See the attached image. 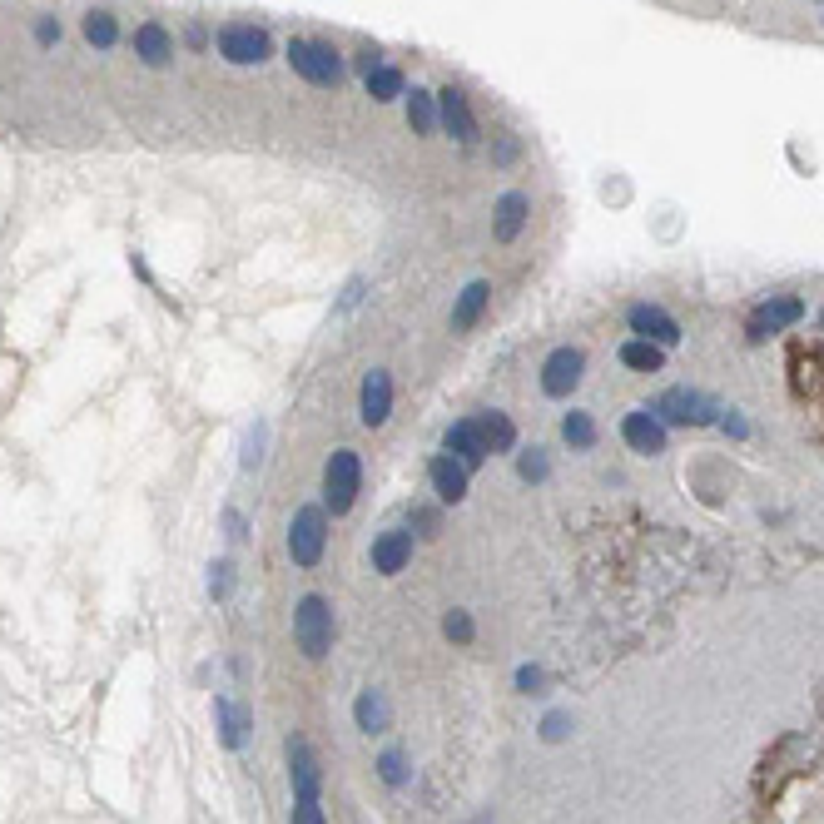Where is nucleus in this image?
<instances>
[{
	"label": "nucleus",
	"instance_id": "obj_24",
	"mask_svg": "<svg viewBox=\"0 0 824 824\" xmlns=\"http://www.w3.org/2000/svg\"><path fill=\"white\" fill-rule=\"evenodd\" d=\"M363 80H368V95H373L378 105H393L398 95H408V80H403L398 65H373Z\"/></svg>",
	"mask_w": 824,
	"mask_h": 824
},
{
	"label": "nucleus",
	"instance_id": "obj_22",
	"mask_svg": "<svg viewBox=\"0 0 824 824\" xmlns=\"http://www.w3.org/2000/svg\"><path fill=\"white\" fill-rule=\"evenodd\" d=\"M477 427H482V437H487V447H492V457L497 452H517V427H512V417L497 408L477 412Z\"/></svg>",
	"mask_w": 824,
	"mask_h": 824
},
{
	"label": "nucleus",
	"instance_id": "obj_18",
	"mask_svg": "<svg viewBox=\"0 0 824 824\" xmlns=\"http://www.w3.org/2000/svg\"><path fill=\"white\" fill-rule=\"evenodd\" d=\"M214 730H219V740H224V750H244L249 745V735H254V715L234 700V695H214Z\"/></svg>",
	"mask_w": 824,
	"mask_h": 824
},
{
	"label": "nucleus",
	"instance_id": "obj_29",
	"mask_svg": "<svg viewBox=\"0 0 824 824\" xmlns=\"http://www.w3.org/2000/svg\"><path fill=\"white\" fill-rule=\"evenodd\" d=\"M551 462H547V447H522L517 452V477L522 482H547Z\"/></svg>",
	"mask_w": 824,
	"mask_h": 824
},
{
	"label": "nucleus",
	"instance_id": "obj_38",
	"mask_svg": "<svg viewBox=\"0 0 824 824\" xmlns=\"http://www.w3.org/2000/svg\"><path fill=\"white\" fill-rule=\"evenodd\" d=\"M492 159H497V164H512V159H517V139H497Z\"/></svg>",
	"mask_w": 824,
	"mask_h": 824
},
{
	"label": "nucleus",
	"instance_id": "obj_21",
	"mask_svg": "<svg viewBox=\"0 0 824 824\" xmlns=\"http://www.w3.org/2000/svg\"><path fill=\"white\" fill-rule=\"evenodd\" d=\"M353 725L363 730V735H383L388 725H393V705H388V695L383 690H358V700H353Z\"/></svg>",
	"mask_w": 824,
	"mask_h": 824
},
{
	"label": "nucleus",
	"instance_id": "obj_12",
	"mask_svg": "<svg viewBox=\"0 0 824 824\" xmlns=\"http://www.w3.org/2000/svg\"><path fill=\"white\" fill-rule=\"evenodd\" d=\"M437 130H447V135L457 139L462 149H472L477 144V115H472V105H467V95L462 90H437Z\"/></svg>",
	"mask_w": 824,
	"mask_h": 824
},
{
	"label": "nucleus",
	"instance_id": "obj_33",
	"mask_svg": "<svg viewBox=\"0 0 824 824\" xmlns=\"http://www.w3.org/2000/svg\"><path fill=\"white\" fill-rule=\"evenodd\" d=\"M288 824H328V815H323V800H293Z\"/></svg>",
	"mask_w": 824,
	"mask_h": 824
},
{
	"label": "nucleus",
	"instance_id": "obj_27",
	"mask_svg": "<svg viewBox=\"0 0 824 824\" xmlns=\"http://www.w3.org/2000/svg\"><path fill=\"white\" fill-rule=\"evenodd\" d=\"M85 40H90L95 50H115V40H120L115 15H110V10H90V15H85Z\"/></svg>",
	"mask_w": 824,
	"mask_h": 824
},
{
	"label": "nucleus",
	"instance_id": "obj_32",
	"mask_svg": "<svg viewBox=\"0 0 824 824\" xmlns=\"http://www.w3.org/2000/svg\"><path fill=\"white\" fill-rule=\"evenodd\" d=\"M229 591H234V561H214V566H209V596L224 601Z\"/></svg>",
	"mask_w": 824,
	"mask_h": 824
},
{
	"label": "nucleus",
	"instance_id": "obj_3",
	"mask_svg": "<svg viewBox=\"0 0 824 824\" xmlns=\"http://www.w3.org/2000/svg\"><path fill=\"white\" fill-rule=\"evenodd\" d=\"M283 60L293 65L298 80L318 85V90H338L343 85V55L328 45V40H288Z\"/></svg>",
	"mask_w": 824,
	"mask_h": 824
},
{
	"label": "nucleus",
	"instance_id": "obj_20",
	"mask_svg": "<svg viewBox=\"0 0 824 824\" xmlns=\"http://www.w3.org/2000/svg\"><path fill=\"white\" fill-rule=\"evenodd\" d=\"M135 55L149 65V70H164L174 60V35L159 25V20H144L135 30Z\"/></svg>",
	"mask_w": 824,
	"mask_h": 824
},
{
	"label": "nucleus",
	"instance_id": "obj_10",
	"mask_svg": "<svg viewBox=\"0 0 824 824\" xmlns=\"http://www.w3.org/2000/svg\"><path fill=\"white\" fill-rule=\"evenodd\" d=\"M427 487L437 492V502H442V507H462V502H467V492H472V472H467L457 457L437 452V457L427 462Z\"/></svg>",
	"mask_w": 824,
	"mask_h": 824
},
{
	"label": "nucleus",
	"instance_id": "obj_35",
	"mask_svg": "<svg viewBox=\"0 0 824 824\" xmlns=\"http://www.w3.org/2000/svg\"><path fill=\"white\" fill-rule=\"evenodd\" d=\"M224 537H229V542H244V537H249V522H244V512H239V507H229V512H224Z\"/></svg>",
	"mask_w": 824,
	"mask_h": 824
},
{
	"label": "nucleus",
	"instance_id": "obj_36",
	"mask_svg": "<svg viewBox=\"0 0 824 824\" xmlns=\"http://www.w3.org/2000/svg\"><path fill=\"white\" fill-rule=\"evenodd\" d=\"M542 681H547V676H542V666H517V690H522V695H537V690H542Z\"/></svg>",
	"mask_w": 824,
	"mask_h": 824
},
{
	"label": "nucleus",
	"instance_id": "obj_30",
	"mask_svg": "<svg viewBox=\"0 0 824 824\" xmlns=\"http://www.w3.org/2000/svg\"><path fill=\"white\" fill-rule=\"evenodd\" d=\"M442 636H447V641H457V646H467V641L477 636L472 611H447V616H442Z\"/></svg>",
	"mask_w": 824,
	"mask_h": 824
},
{
	"label": "nucleus",
	"instance_id": "obj_14",
	"mask_svg": "<svg viewBox=\"0 0 824 824\" xmlns=\"http://www.w3.org/2000/svg\"><path fill=\"white\" fill-rule=\"evenodd\" d=\"M651 412H656L661 422H681V427H705V422H715V408H710L700 393H690V388H671V393H661Z\"/></svg>",
	"mask_w": 824,
	"mask_h": 824
},
{
	"label": "nucleus",
	"instance_id": "obj_34",
	"mask_svg": "<svg viewBox=\"0 0 824 824\" xmlns=\"http://www.w3.org/2000/svg\"><path fill=\"white\" fill-rule=\"evenodd\" d=\"M566 735H571V715H566V710H551L547 720H542V740L556 745V740H566Z\"/></svg>",
	"mask_w": 824,
	"mask_h": 824
},
{
	"label": "nucleus",
	"instance_id": "obj_28",
	"mask_svg": "<svg viewBox=\"0 0 824 824\" xmlns=\"http://www.w3.org/2000/svg\"><path fill=\"white\" fill-rule=\"evenodd\" d=\"M378 780H383L388 790H403V785H408V755H403L398 745H388V750L378 755Z\"/></svg>",
	"mask_w": 824,
	"mask_h": 824
},
{
	"label": "nucleus",
	"instance_id": "obj_11",
	"mask_svg": "<svg viewBox=\"0 0 824 824\" xmlns=\"http://www.w3.org/2000/svg\"><path fill=\"white\" fill-rule=\"evenodd\" d=\"M626 323H631V333L646 338V343H661V348H676V343H681V323H676L661 303H631V308H626Z\"/></svg>",
	"mask_w": 824,
	"mask_h": 824
},
{
	"label": "nucleus",
	"instance_id": "obj_37",
	"mask_svg": "<svg viewBox=\"0 0 824 824\" xmlns=\"http://www.w3.org/2000/svg\"><path fill=\"white\" fill-rule=\"evenodd\" d=\"M35 40H40V45H60V20H55V15H40V20H35Z\"/></svg>",
	"mask_w": 824,
	"mask_h": 824
},
{
	"label": "nucleus",
	"instance_id": "obj_7",
	"mask_svg": "<svg viewBox=\"0 0 824 824\" xmlns=\"http://www.w3.org/2000/svg\"><path fill=\"white\" fill-rule=\"evenodd\" d=\"M288 755V785H293V800H323V770H318V755L303 735H288L283 745Z\"/></svg>",
	"mask_w": 824,
	"mask_h": 824
},
{
	"label": "nucleus",
	"instance_id": "obj_13",
	"mask_svg": "<svg viewBox=\"0 0 824 824\" xmlns=\"http://www.w3.org/2000/svg\"><path fill=\"white\" fill-rule=\"evenodd\" d=\"M800 318H805V303H800L795 293L765 298V303L755 308V318H750V338H755V343H765L770 333H785V328H795Z\"/></svg>",
	"mask_w": 824,
	"mask_h": 824
},
{
	"label": "nucleus",
	"instance_id": "obj_1",
	"mask_svg": "<svg viewBox=\"0 0 824 824\" xmlns=\"http://www.w3.org/2000/svg\"><path fill=\"white\" fill-rule=\"evenodd\" d=\"M358 492H363V457L353 447H333L323 462V507L333 517H348L358 507Z\"/></svg>",
	"mask_w": 824,
	"mask_h": 824
},
{
	"label": "nucleus",
	"instance_id": "obj_17",
	"mask_svg": "<svg viewBox=\"0 0 824 824\" xmlns=\"http://www.w3.org/2000/svg\"><path fill=\"white\" fill-rule=\"evenodd\" d=\"M527 219H532V199H527L522 189H507V194L492 204V239H497V244H517L522 229H527Z\"/></svg>",
	"mask_w": 824,
	"mask_h": 824
},
{
	"label": "nucleus",
	"instance_id": "obj_26",
	"mask_svg": "<svg viewBox=\"0 0 824 824\" xmlns=\"http://www.w3.org/2000/svg\"><path fill=\"white\" fill-rule=\"evenodd\" d=\"M408 125L412 135H437V95L432 90H412L408 95Z\"/></svg>",
	"mask_w": 824,
	"mask_h": 824
},
{
	"label": "nucleus",
	"instance_id": "obj_8",
	"mask_svg": "<svg viewBox=\"0 0 824 824\" xmlns=\"http://www.w3.org/2000/svg\"><path fill=\"white\" fill-rule=\"evenodd\" d=\"M393 417V373L388 368H368L363 383H358V422L363 427H388Z\"/></svg>",
	"mask_w": 824,
	"mask_h": 824
},
{
	"label": "nucleus",
	"instance_id": "obj_4",
	"mask_svg": "<svg viewBox=\"0 0 824 824\" xmlns=\"http://www.w3.org/2000/svg\"><path fill=\"white\" fill-rule=\"evenodd\" d=\"M323 551H328V507L323 502H308L288 522V561L303 566V571H313L323 561Z\"/></svg>",
	"mask_w": 824,
	"mask_h": 824
},
{
	"label": "nucleus",
	"instance_id": "obj_39",
	"mask_svg": "<svg viewBox=\"0 0 824 824\" xmlns=\"http://www.w3.org/2000/svg\"><path fill=\"white\" fill-rule=\"evenodd\" d=\"M412 522L422 527V537H437V512H412Z\"/></svg>",
	"mask_w": 824,
	"mask_h": 824
},
{
	"label": "nucleus",
	"instance_id": "obj_31",
	"mask_svg": "<svg viewBox=\"0 0 824 824\" xmlns=\"http://www.w3.org/2000/svg\"><path fill=\"white\" fill-rule=\"evenodd\" d=\"M264 437H269V422H254V432L244 437V472H254L264 462Z\"/></svg>",
	"mask_w": 824,
	"mask_h": 824
},
{
	"label": "nucleus",
	"instance_id": "obj_19",
	"mask_svg": "<svg viewBox=\"0 0 824 824\" xmlns=\"http://www.w3.org/2000/svg\"><path fill=\"white\" fill-rule=\"evenodd\" d=\"M487 303H492V283H487V278H472V283L457 293V303H452V333H472V328L482 323Z\"/></svg>",
	"mask_w": 824,
	"mask_h": 824
},
{
	"label": "nucleus",
	"instance_id": "obj_6",
	"mask_svg": "<svg viewBox=\"0 0 824 824\" xmlns=\"http://www.w3.org/2000/svg\"><path fill=\"white\" fill-rule=\"evenodd\" d=\"M581 378H586V353L581 348H551L547 363H542V393L556 398V403H566L576 388H581Z\"/></svg>",
	"mask_w": 824,
	"mask_h": 824
},
{
	"label": "nucleus",
	"instance_id": "obj_5",
	"mask_svg": "<svg viewBox=\"0 0 824 824\" xmlns=\"http://www.w3.org/2000/svg\"><path fill=\"white\" fill-rule=\"evenodd\" d=\"M269 30H259V25H249V20H229V25H219V55L229 60V65H264L269 60Z\"/></svg>",
	"mask_w": 824,
	"mask_h": 824
},
{
	"label": "nucleus",
	"instance_id": "obj_15",
	"mask_svg": "<svg viewBox=\"0 0 824 824\" xmlns=\"http://www.w3.org/2000/svg\"><path fill=\"white\" fill-rule=\"evenodd\" d=\"M621 437H626V447H631V452H641V457L666 452V422H661L651 408L626 412V417H621Z\"/></svg>",
	"mask_w": 824,
	"mask_h": 824
},
{
	"label": "nucleus",
	"instance_id": "obj_9",
	"mask_svg": "<svg viewBox=\"0 0 824 824\" xmlns=\"http://www.w3.org/2000/svg\"><path fill=\"white\" fill-rule=\"evenodd\" d=\"M442 452H447V457H457L467 472H477V467L492 457V447H487V437H482L477 417H457V422L442 432Z\"/></svg>",
	"mask_w": 824,
	"mask_h": 824
},
{
	"label": "nucleus",
	"instance_id": "obj_23",
	"mask_svg": "<svg viewBox=\"0 0 824 824\" xmlns=\"http://www.w3.org/2000/svg\"><path fill=\"white\" fill-rule=\"evenodd\" d=\"M621 363L631 373H661L666 368V348L661 343H646V338H626L621 343Z\"/></svg>",
	"mask_w": 824,
	"mask_h": 824
},
{
	"label": "nucleus",
	"instance_id": "obj_2",
	"mask_svg": "<svg viewBox=\"0 0 824 824\" xmlns=\"http://www.w3.org/2000/svg\"><path fill=\"white\" fill-rule=\"evenodd\" d=\"M333 636H338V626H333L328 596L308 591V596L293 606V641H298V651H303L308 661H323V656L333 651Z\"/></svg>",
	"mask_w": 824,
	"mask_h": 824
},
{
	"label": "nucleus",
	"instance_id": "obj_25",
	"mask_svg": "<svg viewBox=\"0 0 824 824\" xmlns=\"http://www.w3.org/2000/svg\"><path fill=\"white\" fill-rule=\"evenodd\" d=\"M561 437H566L571 452H591V447H596V417L571 408L566 417H561Z\"/></svg>",
	"mask_w": 824,
	"mask_h": 824
},
{
	"label": "nucleus",
	"instance_id": "obj_16",
	"mask_svg": "<svg viewBox=\"0 0 824 824\" xmlns=\"http://www.w3.org/2000/svg\"><path fill=\"white\" fill-rule=\"evenodd\" d=\"M368 561H373V571L378 576H403L412 561V532L403 527H388V532H378L373 537V547H368Z\"/></svg>",
	"mask_w": 824,
	"mask_h": 824
},
{
	"label": "nucleus",
	"instance_id": "obj_40",
	"mask_svg": "<svg viewBox=\"0 0 824 824\" xmlns=\"http://www.w3.org/2000/svg\"><path fill=\"white\" fill-rule=\"evenodd\" d=\"M184 40H189L194 50H204V45H209V30H204V25H189V30H184Z\"/></svg>",
	"mask_w": 824,
	"mask_h": 824
}]
</instances>
